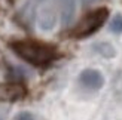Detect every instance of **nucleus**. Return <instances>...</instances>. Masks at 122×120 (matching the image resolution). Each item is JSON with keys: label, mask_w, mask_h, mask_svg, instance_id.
Returning <instances> with one entry per match:
<instances>
[{"label": "nucleus", "mask_w": 122, "mask_h": 120, "mask_svg": "<svg viewBox=\"0 0 122 120\" xmlns=\"http://www.w3.org/2000/svg\"><path fill=\"white\" fill-rule=\"evenodd\" d=\"M10 49L20 58L36 67L51 64L57 58V52L52 46L34 40H18L10 43Z\"/></svg>", "instance_id": "f257e3e1"}, {"label": "nucleus", "mask_w": 122, "mask_h": 120, "mask_svg": "<svg viewBox=\"0 0 122 120\" xmlns=\"http://www.w3.org/2000/svg\"><path fill=\"white\" fill-rule=\"evenodd\" d=\"M107 16H109V10L106 8H98L92 12H89V14L76 25V28L73 30V37L85 39V37H88V36L94 34L97 30L106 22Z\"/></svg>", "instance_id": "f03ea898"}, {"label": "nucleus", "mask_w": 122, "mask_h": 120, "mask_svg": "<svg viewBox=\"0 0 122 120\" xmlns=\"http://www.w3.org/2000/svg\"><path fill=\"white\" fill-rule=\"evenodd\" d=\"M27 95V89L21 83L6 82L0 85V101L5 102H15L20 101Z\"/></svg>", "instance_id": "7ed1b4c3"}, {"label": "nucleus", "mask_w": 122, "mask_h": 120, "mask_svg": "<svg viewBox=\"0 0 122 120\" xmlns=\"http://www.w3.org/2000/svg\"><path fill=\"white\" fill-rule=\"evenodd\" d=\"M79 80H81L82 86H85L86 89H91V91H98L104 85V77H103V74L98 70H94V68L83 70L81 73V76H79Z\"/></svg>", "instance_id": "20e7f679"}, {"label": "nucleus", "mask_w": 122, "mask_h": 120, "mask_svg": "<svg viewBox=\"0 0 122 120\" xmlns=\"http://www.w3.org/2000/svg\"><path fill=\"white\" fill-rule=\"evenodd\" d=\"M61 3V19L64 25H69L76 14V0H60Z\"/></svg>", "instance_id": "39448f33"}, {"label": "nucleus", "mask_w": 122, "mask_h": 120, "mask_svg": "<svg viewBox=\"0 0 122 120\" xmlns=\"http://www.w3.org/2000/svg\"><path fill=\"white\" fill-rule=\"evenodd\" d=\"M39 25H40V28H43V30H51L54 25H55V15H54L51 10L43 12V14L40 15Z\"/></svg>", "instance_id": "423d86ee"}, {"label": "nucleus", "mask_w": 122, "mask_h": 120, "mask_svg": "<svg viewBox=\"0 0 122 120\" xmlns=\"http://www.w3.org/2000/svg\"><path fill=\"white\" fill-rule=\"evenodd\" d=\"M94 47H95V51L98 52L100 55L106 56V58H112V56H115V53H116L115 49H113V46L106 43V42H103V43H97Z\"/></svg>", "instance_id": "0eeeda50"}, {"label": "nucleus", "mask_w": 122, "mask_h": 120, "mask_svg": "<svg viewBox=\"0 0 122 120\" xmlns=\"http://www.w3.org/2000/svg\"><path fill=\"white\" fill-rule=\"evenodd\" d=\"M110 31L115 34L122 33V15H115L110 21Z\"/></svg>", "instance_id": "6e6552de"}, {"label": "nucleus", "mask_w": 122, "mask_h": 120, "mask_svg": "<svg viewBox=\"0 0 122 120\" xmlns=\"http://www.w3.org/2000/svg\"><path fill=\"white\" fill-rule=\"evenodd\" d=\"M14 120H34V119H33V114H31V113H28V111H21V113H18V114L14 117Z\"/></svg>", "instance_id": "1a4fd4ad"}, {"label": "nucleus", "mask_w": 122, "mask_h": 120, "mask_svg": "<svg viewBox=\"0 0 122 120\" xmlns=\"http://www.w3.org/2000/svg\"><path fill=\"white\" fill-rule=\"evenodd\" d=\"M83 2H85V3H88V2H91V0H83Z\"/></svg>", "instance_id": "9d476101"}, {"label": "nucleus", "mask_w": 122, "mask_h": 120, "mask_svg": "<svg viewBox=\"0 0 122 120\" xmlns=\"http://www.w3.org/2000/svg\"><path fill=\"white\" fill-rule=\"evenodd\" d=\"M0 120H2V119H0Z\"/></svg>", "instance_id": "9b49d317"}]
</instances>
